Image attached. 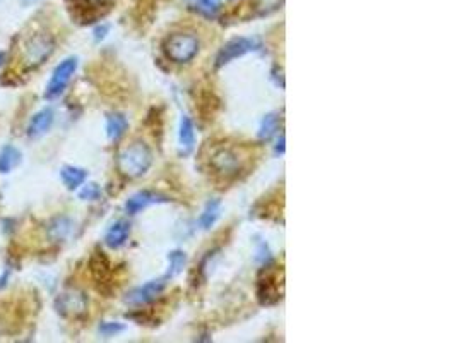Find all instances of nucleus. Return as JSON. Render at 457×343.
<instances>
[{
	"label": "nucleus",
	"instance_id": "nucleus-1",
	"mask_svg": "<svg viewBox=\"0 0 457 343\" xmlns=\"http://www.w3.org/2000/svg\"><path fill=\"white\" fill-rule=\"evenodd\" d=\"M151 165H153V152L142 141H135L128 145L117 158L119 172L127 179H139V177L146 175Z\"/></svg>",
	"mask_w": 457,
	"mask_h": 343
},
{
	"label": "nucleus",
	"instance_id": "nucleus-2",
	"mask_svg": "<svg viewBox=\"0 0 457 343\" xmlns=\"http://www.w3.org/2000/svg\"><path fill=\"white\" fill-rule=\"evenodd\" d=\"M55 50V41L47 33H33L21 48V62L26 69H36L47 62Z\"/></svg>",
	"mask_w": 457,
	"mask_h": 343
},
{
	"label": "nucleus",
	"instance_id": "nucleus-3",
	"mask_svg": "<svg viewBox=\"0 0 457 343\" xmlns=\"http://www.w3.org/2000/svg\"><path fill=\"white\" fill-rule=\"evenodd\" d=\"M201 41L194 33H175L165 41V54L172 62L188 64L199 54Z\"/></svg>",
	"mask_w": 457,
	"mask_h": 343
},
{
	"label": "nucleus",
	"instance_id": "nucleus-4",
	"mask_svg": "<svg viewBox=\"0 0 457 343\" xmlns=\"http://www.w3.org/2000/svg\"><path fill=\"white\" fill-rule=\"evenodd\" d=\"M77 57H67L55 67L50 79H48L47 88H45V98H47V100H57V98L63 95V92H66L67 86H69L70 79H73L75 71H77Z\"/></svg>",
	"mask_w": 457,
	"mask_h": 343
},
{
	"label": "nucleus",
	"instance_id": "nucleus-5",
	"mask_svg": "<svg viewBox=\"0 0 457 343\" xmlns=\"http://www.w3.org/2000/svg\"><path fill=\"white\" fill-rule=\"evenodd\" d=\"M88 297L77 289H69L59 293L55 299V309L63 318H81L88 312Z\"/></svg>",
	"mask_w": 457,
	"mask_h": 343
},
{
	"label": "nucleus",
	"instance_id": "nucleus-6",
	"mask_svg": "<svg viewBox=\"0 0 457 343\" xmlns=\"http://www.w3.org/2000/svg\"><path fill=\"white\" fill-rule=\"evenodd\" d=\"M209 165L216 175L223 177V179H230V177H235L240 172L241 158L235 149L218 148L211 154Z\"/></svg>",
	"mask_w": 457,
	"mask_h": 343
},
{
	"label": "nucleus",
	"instance_id": "nucleus-7",
	"mask_svg": "<svg viewBox=\"0 0 457 343\" xmlns=\"http://www.w3.org/2000/svg\"><path fill=\"white\" fill-rule=\"evenodd\" d=\"M259 48H260V41L255 38H235L228 41V43L221 48L220 54H218L216 67L220 69V67L226 66V64H230L232 60L244 57V55L259 50Z\"/></svg>",
	"mask_w": 457,
	"mask_h": 343
},
{
	"label": "nucleus",
	"instance_id": "nucleus-8",
	"mask_svg": "<svg viewBox=\"0 0 457 343\" xmlns=\"http://www.w3.org/2000/svg\"><path fill=\"white\" fill-rule=\"evenodd\" d=\"M166 280H168L166 277L158 278V280H151L144 285L137 286V289L130 290V292L126 295V302L128 305H134V307L154 302V300H156L166 289Z\"/></svg>",
	"mask_w": 457,
	"mask_h": 343
},
{
	"label": "nucleus",
	"instance_id": "nucleus-9",
	"mask_svg": "<svg viewBox=\"0 0 457 343\" xmlns=\"http://www.w3.org/2000/svg\"><path fill=\"white\" fill-rule=\"evenodd\" d=\"M55 122V112L52 110L50 107H45L41 110H38L35 115L29 120L28 127H26V136L29 139H38L41 136H45L48 131L52 129Z\"/></svg>",
	"mask_w": 457,
	"mask_h": 343
},
{
	"label": "nucleus",
	"instance_id": "nucleus-10",
	"mask_svg": "<svg viewBox=\"0 0 457 343\" xmlns=\"http://www.w3.org/2000/svg\"><path fill=\"white\" fill-rule=\"evenodd\" d=\"M166 201H168V198L163 194H158V192H153V191H139L127 199L126 213L132 217V214L141 213V211L146 210L147 206L158 205V203H166Z\"/></svg>",
	"mask_w": 457,
	"mask_h": 343
},
{
	"label": "nucleus",
	"instance_id": "nucleus-11",
	"mask_svg": "<svg viewBox=\"0 0 457 343\" xmlns=\"http://www.w3.org/2000/svg\"><path fill=\"white\" fill-rule=\"evenodd\" d=\"M128 235H130V224L126 220H117L105 233V244L110 249H120L128 240Z\"/></svg>",
	"mask_w": 457,
	"mask_h": 343
},
{
	"label": "nucleus",
	"instance_id": "nucleus-12",
	"mask_svg": "<svg viewBox=\"0 0 457 343\" xmlns=\"http://www.w3.org/2000/svg\"><path fill=\"white\" fill-rule=\"evenodd\" d=\"M74 232V221L67 217H57L48 224L47 237L52 242H63Z\"/></svg>",
	"mask_w": 457,
	"mask_h": 343
},
{
	"label": "nucleus",
	"instance_id": "nucleus-13",
	"mask_svg": "<svg viewBox=\"0 0 457 343\" xmlns=\"http://www.w3.org/2000/svg\"><path fill=\"white\" fill-rule=\"evenodd\" d=\"M179 143H180V153L188 154L194 149L195 145V129L194 122L190 117L183 115L180 120V129H179Z\"/></svg>",
	"mask_w": 457,
	"mask_h": 343
},
{
	"label": "nucleus",
	"instance_id": "nucleus-14",
	"mask_svg": "<svg viewBox=\"0 0 457 343\" xmlns=\"http://www.w3.org/2000/svg\"><path fill=\"white\" fill-rule=\"evenodd\" d=\"M60 179H62L63 186H66L67 189L77 191L79 187L86 182V179H88V172H86L84 168L66 165V167H62V170H60Z\"/></svg>",
	"mask_w": 457,
	"mask_h": 343
},
{
	"label": "nucleus",
	"instance_id": "nucleus-15",
	"mask_svg": "<svg viewBox=\"0 0 457 343\" xmlns=\"http://www.w3.org/2000/svg\"><path fill=\"white\" fill-rule=\"evenodd\" d=\"M22 153L19 152V148L13 145H6L0 149V173L2 175H7L21 163Z\"/></svg>",
	"mask_w": 457,
	"mask_h": 343
},
{
	"label": "nucleus",
	"instance_id": "nucleus-16",
	"mask_svg": "<svg viewBox=\"0 0 457 343\" xmlns=\"http://www.w3.org/2000/svg\"><path fill=\"white\" fill-rule=\"evenodd\" d=\"M128 122L127 117L123 114H119V112H113L107 117V136L110 141H119V139L123 138V134L127 133Z\"/></svg>",
	"mask_w": 457,
	"mask_h": 343
},
{
	"label": "nucleus",
	"instance_id": "nucleus-17",
	"mask_svg": "<svg viewBox=\"0 0 457 343\" xmlns=\"http://www.w3.org/2000/svg\"><path fill=\"white\" fill-rule=\"evenodd\" d=\"M221 214V201L220 199H211L204 208L201 218H199V227L202 230H209L214 227Z\"/></svg>",
	"mask_w": 457,
	"mask_h": 343
},
{
	"label": "nucleus",
	"instance_id": "nucleus-18",
	"mask_svg": "<svg viewBox=\"0 0 457 343\" xmlns=\"http://www.w3.org/2000/svg\"><path fill=\"white\" fill-rule=\"evenodd\" d=\"M278 126H279V119L276 114H267L264 117L259 127L260 141H269V139L276 134V131H278Z\"/></svg>",
	"mask_w": 457,
	"mask_h": 343
},
{
	"label": "nucleus",
	"instance_id": "nucleus-19",
	"mask_svg": "<svg viewBox=\"0 0 457 343\" xmlns=\"http://www.w3.org/2000/svg\"><path fill=\"white\" fill-rule=\"evenodd\" d=\"M168 261H170V268H168V273H166V278H173L175 275H179L180 271H182V268L185 266V261H187V256H185V252L182 251H173L170 252Z\"/></svg>",
	"mask_w": 457,
	"mask_h": 343
},
{
	"label": "nucleus",
	"instance_id": "nucleus-20",
	"mask_svg": "<svg viewBox=\"0 0 457 343\" xmlns=\"http://www.w3.org/2000/svg\"><path fill=\"white\" fill-rule=\"evenodd\" d=\"M77 196L79 199H82V201H98V199L101 198V187L94 182H89V184L84 182L81 187H79Z\"/></svg>",
	"mask_w": 457,
	"mask_h": 343
},
{
	"label": "nucleus",
	"instance_id": "nucleus-21",
	"mask_svg": "<svg viewBox=\"0 0 457 343\" xmlns=\"http://www.w3.org/2000/svg\"><path fill=\"white\" fill-rule=\"evenodd\" d=\"M123 330H126V326L119 321H103L98 326V331H100V335L103 338L117 337V335L122 333Z\"/></svg>",
	"mask_w": 457,
	"mask_h": 343
},
{
	"label": "nucleus",
	"instance_id": "nucleus-22",
	"mask_svg": "<svg viewBox=\"0 0 457 343\" xmlns=\"http://www.w3.org/2000/svg\"><path fill=\"white\" fill-rule=\"evenodd\" d=\"M195 9L204 16L214 17L220 10V0H195Z\"/></svg>",
	"mask_w": 457,
	"mask_h": 343
},
{
	"label": "nucleus",
	"instance_id": "nucleus-23",
	"mask_svg": "<svg viewBox=\"0 0 457 343\" xmlns=\"http://www.w3.org/2000/svg\"><path fill=\"white\" fill-rule=\"evenodd\" d=\"M108 31H110V28H108L107 24H101V26H98V28H94V40H96V41H101V40H105V38H107Z\"/></svg>",
	"mask_w": 457,
	"mask_h": 343
},
{
	"label": "nucleus",
	"instance_id": "nucleus-24",
	"mask_svg": "<svg viewBox=\"0 0 457 343\" xmlns=\"http://www.w3.org/2000/svg\"><path fill=\"white\" fill-rule=\"evenodd\" d=\"M9 278H10V270H9V268H6V270H3V273H2V277H0V289H3V286L7 285Z\"/></svg>",
	"mask_w": 457,
	"mask_h": 343
},
{
	"label": "nucleus",
	"instance_id": "nucleus-25",
	"mask_svg": "<svg viewBox=\"0 0 457 343\" xmlns=\"http://www.w3.org/2000/svg\"><path fill=\"white\" fill-rule=\"evenodd\" d=\"M84 2L89 3V6H93V7H101V6H105L108 0H84Z\"/></svg>",
	"mask_w": 457,
	"mask_h": 343
},
{
	"label": "nucleus",
	"instance_id": "nucleus-26",
	"mask_svg": "<svg viewBox=\"0 0 457 343\" xmlns=\"http://www.w3.org/2000/svg\"><path fill=\"white\" fill-rule=\"evenodd\" d=\"M276 153H285V136H281V139H279L278 146H276Z\"/></svg>",
	"mask_w": 457,
	"mask_h": 343
},
{
	"label": "nucleus",
	"instance_id": "nucleus-27",
	"mask_svg": "<svg viewBox=\"0 0 457 343\" xmlns=\"http://www.w3.org/2000/svg\"><path fill=\"white\" fill-rule=\"evenodd\" d=\"M3 62H6V52H0V67L3 66Z\"/></svg>",
	"mask_w": 457,
	"mask_h": 343
},
{
	"label": "nucleus",
	"instance_id": "nucleus-28",
	"mask_svg": "<svg viewBox=\"0 0 457 343\" xmlns=\"http://www.w3.org/2000/svg\"><path fill=\"white\" fill-rule=\"evenodd\" d=\"M35 2H38V0H21L22 6H31V3H35Z\"/></svg>",
	"mask_w": 457,
	"mask_h": 343
}]
</instances>
